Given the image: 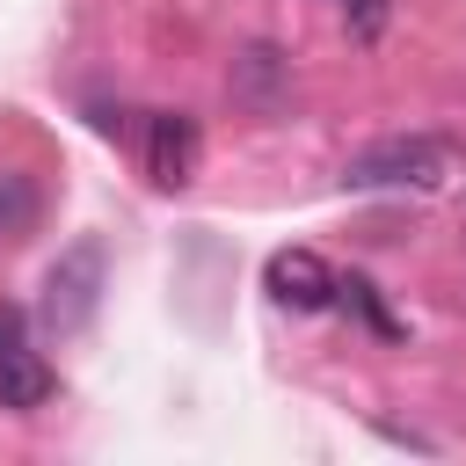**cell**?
Instances as JSON below:
<instances>
[{"label":"cell","instance_id":"cell-2","mask_svg":"<svg viewBox=\"0 0 466 466\" xmlns=\"http://www.w3.org/2000/svg\"><path fill=\"white\" fill-rule=\"evenodd\" d=\"M95 291H102V248L80 240V248L51 269V284H44V320H51L58 335H73V328L95 313Z\"/></svg>","mask_w":466,"mask_h":466},{"label":"cell","instance_id":"cell-9","mask_svg":"<svg viewBox=\"0 0 466 466\" xmlns=\"http://www.w3.org/2000/svg\"><path fill=\"white\" fill-rule=\"evenodd\" d=\"M15 335H22V313H7V306H0V357L15 350Z\"/></svg>","mask_w":466,"mask_h":466},{"label":"cell","instance_id":"cell-8","mask_svg":"<svg viewBox=\"0 0 466 466\" xmlns=\"http://www.w3.org/2000/svg\"><path fill=\"white\" fill-rule=\"evenodd\" d=\"M335 7H342V22H350V36H357V44H379V36H386L393 0H335Z\"/></svg>","mask_w":466,"mask_h":466},{"label":"cell","instance_id":"cell-5","mask_svg":"<svg viewBox=\"0 0 466 466\" xmlns=\"http://www.w3.org/2000/svg\"><path fill=\"white\" fill-rule=\"evenodd\" d=\"M233 95H240L248 109L277 116V109L291 102V73H284V58H277L269 44H248V51L233 58Z\"/></svg>","mask_w":466,"mask_h":466},{"label":"cell","instance_id":"cell-7","mask_svg":"<svg viewBox=\"0 0 466 466\" xmlns=\"http://www.w3.org/2000/svg\"><path fill=\"white\" fill-rule=\"evenodd\" d=\"M36 226V182L29 175H0V240H22Z\"/></svg>","mask_w":466,"mask_h":466},{"label":"cell","instance_id":"cell-6","mask_svg":"<svg viewBox=\"0 0 466 466\" xmlns=\"http://www.w3.org/2000/svg\"><path fill=\"white\" fill-rule=\"evenodd\" d=\"M51 386H58V379H51V364H44V357H29V350H7V357H0V408H7V415L44 408V400H51Z\"/></svg>","mask_w":466,"mask_h":466},{"label":"cell","instance_id":"cell-1","mask_svg":"<svg viewBox=\"0 0 466 466\" xmlns=\"http://www.w3.org/2000/svg\"><path fill=\"white\" fill-rule=\"evenodd\" d=\"M451 175V153H444V138H371V146H357L350 153V167H342V182L350 189H437Z\"/></svg>","mask_w":466,"mask_h":466},{"label":"cell","instance_id":"cell-3","mask_svg":"<svg viewBox=\"0 0 466 466\" xmlns=\"http://www.w3.org/2000/svg\"><path fill=\"white\" fill-rule=\"evenodd\" d=\"M335 269L313 255V248H277L269 255V299L277 306H291V313H320V306H335Z\"/></svg>","mask_w":466,"mask_h":466},{"label":"cell","instance_id":"cell-4","mask_svg":"<svg viewBox=\"0 0 466 466\" xmlns=\"http://www.w3.org/2000/svg\"><path fill=\"white\" fill-rule=\"evenodd\" d=\"M146 167H153V182L182 189V182L197 175V116H182V109H160V116L146 124Z\"/></svg>","mask_w":466,"mask_h":466}]
</instances>
